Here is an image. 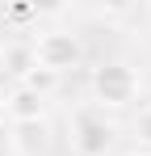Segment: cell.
Instances as JSON below:
<instances>
[{
    "label": "cell",
    "instance_id": "cell-1",
    "mask_svg": "<svg viewBox=\"0 0 151 156\" xmlns=\"http://www.w3.org/2000/svg\"><path fill=\"white\" fill-rule=\"evenodd\" d=\"M143 93V76L134 63L126 59H101L88 72V105H97L101 114H122L139 101Z\"/></svg>",
    "mask_w": 151,
    "mask_h": 156
},
{
    "label": "cell",
    "instance_id": "cell-2",
    "mask_svg": "<svg viewBox=\"0 0 151 156\" xmlns=\"http://www.w3.org/2000/svg\"><path fill=\"white\" fill-rule=\"evenodd\" d=\"M63 139H67V152L72 156H109L118 144V127L109 114H101L97 105L76 101L63 118Z\"/></svg>",
    "mask_w": 151,
    "mask_h": 156
},
{
    "label": "cell",
    "instance_id": "cell-3",
    "mask_svg": "<svg viewBox=\"0 0 151 156\" xmlns=\"http://www.w3.org/2000/svg\"><path fill=\"white\" fill-rule=\"evenodd\" d=\"M29 55H34V68L46 72V76H67L84 63V38L67 26H42L29 38Z\"/></svg>",
    "mask_w": 151,
    "mask_h": 156
},
{
    "label": "cell",
    "instance_id": "cell-4",
    "mask_svg": "<svg viewBox=\"0 0 151 156\" xmlns=\"http://www.w3.org/2000/svg\"><path fill=\"white\" fill-rule=\"evenodd\" d=\"M8 152L13 156H50L55 148V127L46 118H29V122H8Z\"/></svg>",
    "mask_w": 151,
    "mask_h": 156
},
{
    "label": "cell",
    "instance_id": "cell-5",
    "mask_svg": "<svg viewBox=\"0 0 151 156\" xmlns=\"http://www.w3.org/2000/svg\"><path fill=\"white\" fill-rule=\"evenodd\" d=\"M4 114L8 122H29V118H46V93L38 84H13L4 93Z\"/></svg>",
    "mask_w": 151,
    "mask_h": 156
},
{
    "label": "cell",
    "instance_id": "cell-6",
    "mask_svg": "<svg viewBox=\"0 0 151 156\" xmlns=\"http://www.w3.org/2000/svg\"><path fill=\"white\" fill-rule=\"evenodd\" d=\"M0 68L17 80V84H25V80L38 76L34 55H29V42H8V47H0Z\"/></svg>",
    "mask_w": 151,
    "mask_h": 156
},
{
    "label": "cell",
    "instance_id": "cell-7",
    "mask_svg": "<svg viewBox=\"0 0 151 156\" xmlns=\"http://www.w3.org/2000/svg\"><path fill=\"white\" fill-rule=\"evenodd\" d=\"M130 139H134V148L151 152V101L130 114Z\"/></svg>",
    "mask_w": 151,
    "mask_h": 156
},
{
    "label": "cell",
    "instance_id": "cell-8",
    "mask_svg": "<svg viewBox=\"0 0 151 156\" xmlns=\"http://www.w3.org/2000/svg\"><path fill=\"white\" fill-rule=\"evenodd\" d=\"M0 127H8V114H4V93H0Z\"/></svg>",
    "mask_w": 151,
    "mask_h": 156
},
{
    "label": "cell",
    "instance_id": "cell-9",
    "mask_svg": "<svg viewBox=\"0 0 151 156\" xmlns=\"http://www.w3.org/2000/svg\"><path fill=\"white\" fill-rule=\"evenodd\" d=\"M126 156H151V152H143V148H134V152H126Z\"/></svg>",
    "mask_w": 151,
    "mask_h": 156
}]
</instances>
